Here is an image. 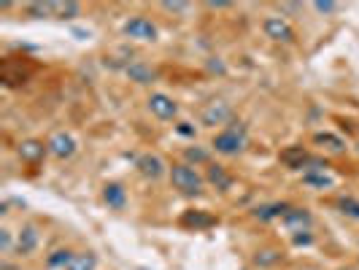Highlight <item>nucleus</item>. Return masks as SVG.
I'll list each match as a JSON object with an SVG mask.
<instances>
[{
  "instance_id": "72a5a7b5",
  "label": "nucleus",
  "mask_w": 359,
  "mask_h": 270,
  "mask_svg": "<svg viewBox=\"0 0 359 270\" xmlns=\"http://www.w3.org/2000/svg\"><path fill=\"white\" fill-rule=\"evenodd\" d=\"M338 270H359V265H346V268H338Z\"/></svg>"
},
{
  "instance_id": "a211bd4d",
  "label": "nucleus",
  "mask_w": 359,
  "mask_h": 270,
  "mask_svg": "<svg viewBox=\"0 0 359 270\" xmlns=\"http://www.w3.org/2000/svg\"><path fill=\"white\" fill-rule=\"evenodd\" d=\"M313 144L322 146L324 151H330V154H343L346 151V141H343L341 135H335V133H316Z\"/></svg>"
},
{
  "instance_id": "39448f33",
  "label": "nucleus",
  "mask_w": 359,
  "mask_h": 270,
  "mask_svg": "<svg viewBox=\"0 0 359 270\" xmlns=\"http://www.w3.org/2000/svg\"><path fill=\"white\" fill-rule=\"evenodd\" d=\"M262 33L276 43H292L294 41V27L289 25L287 17H278V14L262 19Z\"/></svg>"
},
{
  "instance_id": "7ed1b4c3",
  "label": "nucleus",
  "mask_w": 359,
  "mask_h": 270,
  "mask_svg": "<svg viewBox=\"0 0 359 270\" xmlns=\"http://www.w3.org/2000/svg\"><path fill=\"white\" fill-rule=\"evenodd\" d=\"M233 122V106L227 100H211L200 111V125L216 127V125H230Z\"/></svg>"
},
{
  "instance_id": "0eeeda50",
  "label": "nucleus",
  "mask_w": 359,
  "mask_h": 270,
  "mask_svg": "<svg viewBox=\"0 0 359 270\" xmlns=\"http://www.w3.org/2000/svg\"><path fill=\"white\" fill-rule=\"evenodd\" d=\"M46 146H49V154H52L54 160H71L73 154H76V149H79L76 138H73L71 133H65V130L54 133L52 138L46 141Z\"/></svg>"
},
{
  "instance_id": "393cba45",
  "label": "nucleus",
  "mask_w": 359,
  "mask_h": 270,
  "mask_svg": "<svg viewBox=\"0 0 359 270\" xmlns=\"http://www.w3.org/2000/svg\"><path fill=\"white\" fill-rule=\"evenodd\" d=\"M79 14H81V6L79 3H73V0H68V3L54 0V19H76Z\"/></svg>"
},
{
  "instance_id": "4468645a",
  "label": "nucleus",
  "mask_w": 359,
  "mask_h": 270,
  "mask_svg": "<svg viewBox=\"0 0 359 270\" xmlns=\"http://www.w3.org/2000/svg\"><path fill=\"white\" fill-rule=\"evenodd\" d=\"M205 181L214 187V189H219V192H230L233 189V173L224 168V165H216V162H211L208 165V170H205Z\"/></svg>"
},
{
  "instance_id": "f8f14e48",
  "label": "nucleus",
  "mask_w": 359,
  "mask_h": 270,
  "mask_svg": "<svg viewBox=\"0 0 359 270\" xmlns=\"http://www.w3.org/2000/svg\"><path fill=\"white\" fill-rule=\"evenodd\" d=\"M17 154L22 162L38 165V162L49 154V146L43 144V141H38V138H27V141H22V144L17 146Z\"/></svg>"
},
{
  "instance_id": "6e6552de",
  "label": "nucleus",
  "mask_w": 359,
  "mask_h": 270,
  "mask_svg": "<svg viewBox=\"0 0 359 270\" xmlns=\"http://www.w3.org/2000/svg\"><path fill=\"white\" fill-rule=\"evenodd\" d=\"M284 227H287L292 235L300 233H311V224H313V216L308 208H300V205H289V211L284 214Z\"/></svg>"
},
{
  "instance_id": "f257e3e1",
  "label": "nucleus",
  "mask_w": 359,
  "mask_h": 270,
  "mask_svg": "<svg viewBox=\"0 0 359 270\" xmlns=\"http://www.w3.org/2000/svg\"><path fill=\"white\" fill-rule=\"evenodd\" d=\"M249 144V133H246V125L233 119L224 130H219L211 141V149L216 154H224V157H238Z\"/></svg>"
},
{
  "instance_id": "ddd939ff",
  "label": "nucleus",
  "mask_w": 359,
  "mask_h": 270,
  "mask_svg": "<svg viewBox=\"0 0 359 270\" xmlns=\"http://www.w3.org/2000/svg\"><path fill=\"white\" fill-rule=\"evenodd\" d=\"M216 216H211L208 211H200V208H192V211H184V216H181V227H189V230H195V233H200V230H211V227H216Z\"/></svg>"
},
{
  "instance_id": "473e14b6",
  "label": "nucleus",
  "mask_w": 359,
  "mask_h": 270,
  "mask_svg": "<svg viewBox=\"0 0 359 270\" xmlns=\"http://www.w3.org/2000/svg\"><path fill=\"white\" fill-rule=\"evenodd\" d=\"M292 11H300V6H297V3H284V6H281V17H284V14H292Z\"/></svg>"
},
{
  "instance_id": "1a4fd4ad",
  "label": "nucleus",
  "mask_w": 359,
  "mask_h": 270,
  "mask_svg": "<svg viewBox=\"0 0 359 270\" xmlns=\"http://www.w3.org/2000/svg\"><path fill=\"white\" fill-rule=\"evenodd\" d=\"M165 160H162L160 154H151V151H146L141 154L138 160H135V170L144 176L146 181H160L165 176Z\"/></svg>"
},
{
  "instance_id": "4be33fe9",
  "label": "nucleus",
  "mask_w": 359,
  "mask_h": 270,
  "mask_svg": "<svg viewBox=\"0 0 359 270\" xmlns=\"http://www.w3.org/2000/svg\"><path fill=\"white\" fill-rule=\"evenodd\" d=\"M97 268V254L95 252H76L71 259V265L65 270H95Z\"/></svg>"
},
{
  "instance_id": "aec40b11",
  "label": "nucleus",
  "mask_w": 359,
  "mask_h": 270,
  "mask_svg": "<svg viewBox=\"0 0 359 270\" xmlns=\"http://www.w3.org/2000/svg\"><path fill=\"white\" fill-rule=\"evenodd\" d=\"M303 184L311 189H330L335 181L327 170H308V173H303Z\"/></svg>"
},
{
  "instance_id": "9d476101",
  "label": "nucleus",
  "mask_w": 359,
  "mask_h": 270,
  "mask_svg": "<svg viewBox=\"0 0 359 270\" xmlns=\"http://www.w3.org/2000/svg\"><path fill=\"white\" fill-rule=\"evenodd\" d=\"M38 243H41V233H38V227L33 222H27V224H22V230L17 233V249L14 252L19 257H30V254H36Z\"/></svg>"
},
{
  "instance_id": "dca6fc26",
  "label": "nucleus",
  "mask_w": 359,
  "mask_h": 270,
  "mask_svg": "<svg viewBox=\"0 0 359 270\" xmlns=\"http://www.w3.org/2000/svg\"><path fill=\"white\" fill-rule=\"evenodd\" d=\"M281 162L292 168V170H303L306 173L308 162H311V154H308L303 146H287L284 151H281Z\"/></svg>"
},
{
  "instance_id": "b1692460",
  "label": "nucleus",
  "mask_w": 359,
  "mask_h": 270,
  "mask_svg": "<svg viewBox=\"0 0 359 270\" xmlns=\"http://www.w3.org/2000/svg\"><path fill=\"white\" fill-rule=\"evenodd\" d=\"M73 254L71 249H57V252H52L49 257H46V265L52 270H65L68 265H71V259H73Z\"/></svg>"
},
{
  "instance_id": "9b49d317",
  "label": "nucleus",
  "mask_w": 359,
  "mask_h": 270,
  "mask_svg": "<svg viewBox=\"0 0 359 270\" xmlns=\"http://www.w3.org/2000/svg\"><path fill=\"white\" fill-rule=\"evenodd\" d=\"M125 76L133 81V84H141V87H146V84H154V81H157V71H154L151 65H146L144 60H133V62H127Z\"/></svg>"
},
{
  "instance_id": "6ab92c4d",
  "label": "nucleus",
  "mask_w": 359,
  "mask_h": 270,
  "mask_svg": "<svg viewBox=\"0 0 359 270\" xmlns=\"http://www.w3.org/2000/svg\"><path fill=\"white\" fill-rule=\"evenodd\" d=\"M281 259H284V252L276 249V246H265V249H259L254 254V265L257 268H276Z\"/></svg>"
},
{
  "instance_id": "cd10ccee",
  "label": "nucleus",
  "mask_w": 359,
  "mask_h": 270,
  "mask_svg": "<svg viewBox=\"0 0 359 270\" xmlns=\"http://www.w3.org/2000/svg\"><path fill=\"white\" fill-rule=\"evenodd\" d=\"M313 11H316V14H327V17H330V14L341 11V3H332V0H316V3H313Z\"/></svg>"
},
{
  "instance_id": "412c9836",
  "label": "nucleus",
  "mask_w": 359,
  "mask_h": 270,
  "mask_svg": "<svg viewBox=\"0 0 359 270\" xmlns=\"http://www.w3.org/2000/svg\"><path fill=\"white\" fill-rule=\"evenodd\" d=\"M25 14L33 19H54V0H38V3H27Z\"/></svg>"
},
{
  "instance_id": "a878e982",
  "label": "nucleus",
  "mask_w": 359,
  "mask_h": 270,
  "mask_svg": "<svg viewBox=\"0 0 359 270\" xmlns=\"http://www.w3.org/2000/svg\"><path fill=\"white\" fill-rule=\"evenodd\" d=\"M338 211H341L343 216H348V219H357L359 222V200L357 198H341L338 200Z\"/></svg>"
},
{
  "instance_id": "423d86ee",
  "label": "nucleus",
  "mask_w": 359,
  "mask_h": 270,
  "mask_svg": "<svg viewBox=\"0 0 359 270\" xmlns=\"http://www.w3.org/2000/svg\"><path fill=\"white\" fill-rule=\"evenodd\" d=\"M146 106H149V111H151L157 119H162V122H170V119H176V116H179V103H176L170 95H165V92H154V95H149Z\"/></svg>"
},
{
  "instance_id": "f03ea898",
  "label": "nucleus",
  "mask_w": 359,
  "mask_h": 270,
  "mask_svg": "<svg viewBox=\"0 0 359 270\" xmlns=\"http://www.w3.org/2000/svg\"><path fill=\"white\" fill-rule=\"evenodd\" d=\"M170 184H173V189H179L181 195L198 198L203 192V187H205V176L198 173V168H192L187 162H176L170 168Z\"/></svg>"
},
{
  "instance_id": "20e7f679",
  "label": "nucleus",
  "mask_w": 359,
  "mask_h": 270,
  "mask_svg": "<svg viewBox=\"0 0 359 270\" xmlns=\"http://www.w3.org/2000/svg\"><path fill=\"white\" fill-rule=\"evenodd\" d=\"M122 33L127 38H133V41H146V43H154L157 36H160L157 25L146 17H130L125 22V27H122Z\"/></svg>"
},
{
  "instance_id": "c756f323",
  "label": "nucleus",
  "mask_w": 359,
  "mask_h": 270,
  "mask_svg": "<svg viewBox=\"0 0 359 270\" xmlns=\"http://www.w3.org/2000/svg\"><path fill=\"white\" fill-rule=\"evenodd\" d=\"M176 133L184 135V138H195V135H198V130H195L192 122H179V125H176Z\"/></svg>"
},
{
  "instance_id": "f3484780",
  "label": "nucleus",
  "mask_w": 359,
  "mask_h": 270,
  "mask_svg": "<svg viewBox=\"0 0 359 270\" xmlns=\"http://www.w3.org/2000/svg\"><path fill=\"white\" fill-rule=\"evenodd\" d=\"M287 211H289V203H265V205H257L252 211V216L259 219V222H273V219H284Z\"/></svg>"
},
{
  "instance_id": "2eb2a0df",
  "label": "nucleus",
  "mask_w": 359,
  "mask_h": 270,
  "mask_svg": "<svg viewBox=\"0 0 359 270\" xmlns=\"http://www.w3.org/2000/svg\"><path fill=\"white\" fill-rule=\"evenodd\" d=\"M103 203H106L111 211H125L127 205V189L119 181H108L103 187Z\"/></svg>"
},
{
  "instance_id": "bb28decb",
  "label": "nucleus",
  "mask_w": 359,
  "mask_h": 270,
  "mask_svg": "<svg viewBox=\"0 0 359 270\" xmlns=\"http://www.w3.org/2000/svg\"><path fill=\"white\" fill-rule=\"evenodd\" d=\"M162 11H168V14H187L192 6L189 3H179V0H165V3H160Z\"/></svg>"
},
{
  "instance_id": "c85d7f7f",
  "label": "nucleus",
  "mask_w": 359,
  "mask_h": 270,
  "mask_svg": "<svg viewBox=\"0 0 359 270\" xmlns=\"http://www.w3.org/2000/svg\"><path fill=\"white\" fill-rule=\"evenodd\" d=\"M14 249H17V241L11 238V230H6V227H3V230H0V252L11 254Z\"/></svg>"
},
{
  "instance_id": "2f4dec72",
  "label": "nucleus",
  "mask_w": 359,
  "mask_h": 270,
  "mask_svg": "<svg viewBox=\"0 0 359 270\" xmlns=\"http://www.w3.org/2000/svg\"><path fill=\"white\" fill-rule=\"evenodd\" d=\"M230 6L233 3H222V0L219 3H205V8H211V11H222V8H230Z\"/></svg>"
},
{
  "instance_id": "7c9ffc66",
  "label": "nucleus",
  "mask_w": 359,
  "mask_h": 270,
  "mask_svg": "<svg viewBox=\"0 0 359 270\" xmlns=\"http://www.w3.org/2000/svg\"><path fill=\"white\" fill-rule=\"evenodd\" d=\"M292 241H294V246H311V243H313V235H311V233H300V235H294Z\"/></svg>"
},
{
  "instance_id": "5701e85b",
  "label": "nucleus",
  "mask_w": 359,
  "mask_h": 270,
  "mask_svg": "<svg viewBox=\"0 0 359 270\" xmlns=\"http://www.w3.org/2000/svg\"><path fill=\"white\" fill-rule=\"evenodd\" d=\"M184 160L187 165H192V168H198V165H211V154L203 149V146H189V149H184Z\"/></svg>"
}]
</instances>
